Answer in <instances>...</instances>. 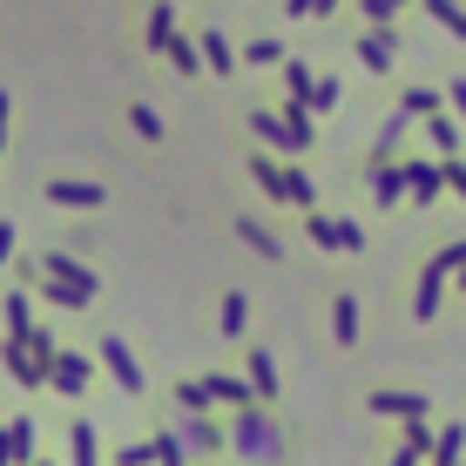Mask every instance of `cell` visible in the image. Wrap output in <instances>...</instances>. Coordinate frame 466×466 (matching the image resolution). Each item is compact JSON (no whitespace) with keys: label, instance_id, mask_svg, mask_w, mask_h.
Here are the masks:
<instances>
[{"label":"cell","instance_id":"9a60e30c","mask_svg":"<svg viewBox=\"0 0 466 466\" xmlns=\"http://www.w3.org/2000/svg\"><path fill=\"white\" fill-rule=\"evenodd\" d=\"M102 359H108V372H116V379L128 385V392H142V365L128 359V345H116V339H108V345H102Z\"/></svg>","mask_w":466,"mask_h":466},{"label":"cell","instance_id":"cb8c5ba5","mask_svg":"<svg viewBox=\"0 0 466 466\" xmlns=\"http://www.w3.org/2000/svg\"><path fill=\"white\" fill-rule=\"evenodd\" d=\"M203 47H210V68H230V61H237V55H230V41H223L217 27H210V35H203Z\"/></svg>","mask_w":466,"mask_h":466},{"label":"cell","instance_id":"5b68a950","mask_svg":"<svg viewBox=\"0 0 466 466\" xmlns=\"http://www.w3.org/2000/svg\"><path fill=\"white\" fill-rule=\"evenodd\" d=\"M399 183H406V203L412 210H440V197H446V183H440V163L432 156H399Z\"/></svg>","mask_w":466,"mask_h":466},{"label":"cell","instance_id":"7c38bea8","mask_svg":"<svg viewBox=\"0 0 466 466\" xmlns=\"http://www.w3.org/2000/svg\"><path fill=\"white\" fill-rule=\"evenodd\" d=\"M426 446H432V420H420V426L399 432L392 453H385V466H426Z\"/></svg>","mask_w":466,"mask_h":466},{"label":"cell","instance_id":"83f0119b","mask_svg":"<svg viewBox=\"0 0 466 466\" xmlns=\"http://www.w3.org/2000/svg\"><path fill=\"white\" fill-rule=\"evenodd\" d=\"M453 298H466V257L453 264Z\"/></svg>","mask_w":466,"mask_h":466},{"label":"cell","instance_id":"52a82bcc","mask_svg":"<svg viewBox=\"0 0 466 466\" xmlns=\"http://www.w3.org/2000/svg\"><path fill=\"white\" fill-rule=\"evenodd\" d=\"M420 142L432 149V163H453V156H466V128H460L453 116H432V122H420Z\"/></svg>","mask_w":466,"mask_h":466},{"label":"cell","instance_id":"f546056e","mask_svg":"<svg viewBox=\"0 0 466 466\" xmlns=\"http://www.w3.org/2000/svg\"><path fill=\"white\" fill-rule=\"evenodd\" d=\"M0 128H7V95H0Z\"/></svg>","mask_w":466,"mask_h":466},{"label":"cell","instance_id":"30bf717a","mask_svg":"<svg viewBox=\"0 0 466 466\" xmlns=\"http://www.w3.org/2000/svg\"><path fill=\"white\" fill-rule=\"evenodd\" d=\"M365 189H372V210H399V203H406L399 163H372V156H365Z\"/></svg>","mask_w":466,"mask_h":466},{"label":"cell","instance_id":"2e32d148","mask_svg":"<svg viewBox=\"0 0 466 466\" xmlns=\"http://www.w3.org/2000/svg\"><path fill=\"white\" fill-rule=\"evenodd\" d=\"M237 237H244V244H250L257 257H284V244H278V237H270L257 217H237Z\"/></svg>","mask_w":466,"mask_h":466},{"label":"cell","instance_id":"3957f363","mask_svg":"<svg viewBox=\"0 0 466 466\" xmlns=\"http://www.w3.org/2000/svg\"><path fill=\"white\" fill-rule=\"evenodd\" d=\"M250 176L264 183V197L298 203V217H311V210H318V183H311L304 169H284V163H270V156H250Z\"/></svg>","mask_w":466,"mask_h":466},{"label":"cell","instance_id":"d4e9b609","mask_svg":"<svg viewBox=\"0 0 466 466\" xmlns=\"http://www.w3.org/2000/svg\"><path fill=\"white\" fill-rule=\"evenodd\" d=\"M244 55H250V61H284V41H250Z\"/></svg>","mask_w":466,"mask_h":466},{"label":"cell","instance_id":"7402d4cb","mask_svg":"<svg viewBox=\"0 0 466 466\" xmlns=\"http://www.w3.org/2000/svg\"><path fill=\"white\" fill-rule=\"evenodd\" d=\"M440 95H446V116H453V122L466 128V75H453V82H446Z\"/></svg>","mask_w":466,"mask_h":466},{"label":"cell","instance_id":"ac0fdd59","mask_svg":"<svg viewBox=\"0 0 466 466\" xmlns=\"http://www.w3.org/2000/svg\"><path fill=\"white\" fill-rule=\"evenodd\" d=\"M250 128H257V136H264V142H278L284 156H298V136H291V128H284L278 116H250Z\"/></svg>","mask_w":466,"mask_h":466},{"label":"cell","instance_id":"7a4b0ae2","mask_svg":"<svg viewBox=\"0 0 466 466\" xmlns=\"http://www.w3.org/2000/svg\"><path fill=\"white\" fill-rule=\"evenodd\" d=\"M230 446L237 453H244L250 466H278L284 460V432H278V420H270V412H237V426H230Z\"/></svg>","mask_w":466,"mask_h":466},{"label":"cell","instance_id":"ffe728a7","mask_svg":"<svg viewBox=\"0 0 466 466\" xmlns=\"http://www.w3.org/2000/svg\"><path fill=\"white\" fill-rule=\"evenodd\" d=\"M426 21H432V27H446V35H460V41H466V7H446V0H432V7H426Z\"/></svg>","mask_w":466,"mask_h":466},{"label":"cell","instance_id":"e0dca14e","mask_svg":"<svg viewBox=\"0 0 466 466\" xmlns=\"http://www.w3.org/2000/svg\"><path fill=\"white\" fill-rule=\"evenodd\" d=\"M244 325H250V298L230 291V298H223V339H244Z\"/></svg>","mask_w":466,"mask_h":466},{"label":"cell","instance_id":"277c9868","mask_svg":"<svg viewBox=\"0 0 466 466\" xmlns=\"http://www.w3.org/2000/svg\"><path fill=\"white\" fill-rule=\"evenodd\" d=\"M365 412L399 420V426H420V420H432V399L420 385H365Z\"/></svg>","mask_w":466,"mask_h":466},{"label":"cell","instance_id":"6da1fadb","mask_svg":"<svg viewBox=\"0 0 466 466\" xmlns=\"http://www.w3.org/2000/svg\"><path fill=\"white\" fill-rule=\"evenodd\" d=\"M466 257V237H440L406 264V284H399V304H406L412 325H440L446 298H453V264Z\"/></svg>","mask_w":466,"mask_h":466},{"label":"cell","instance_id":"603a6c76","mask_svg":"<svg viewBox=\"0 0 466 466\" xmlns=\"http://www.w3.org/2000/svg\"><path fill=\"white\" fill-rule=\"evenodd\" d=\"M440 183L453 189V197L466 203V156H453V163H440Z\"/></svg>","mask_w":466,"mask_h":466},{"label":"cell","instance_id":"f1b7e54d","mask_svg":"<svg viewBox=\"0 0 466 466\" xmlns=\"http://www.w3.org/2000/svg\"><path fill=\"white\" fill-rule=\"evenodd\" d=\"M7 244H14V230H7V223H0V257H7Z\"/></svg>","mask_w":466,"mask_h":466},{"label":"cell","instance_id":"5bb4252c","mask_svg":"<svg viewBox=\"0 0 466 466\" xmlns=\"http://www.w3.org/2000/svg\"><path fill=\"white\" fill-rule=\"evenodd\" d=\"M392 47H399L392 35H365V41H359V61H365V68H372V75H392V61H399Z\"/></svg>","mask_w":466,"mask_h":466},{"label":"cell","instance_id":"4316f807","mask_svg":"<svg viewBox=\"0 0 466 466\" xmlns=\"http://www.w3.org/2000/svg\"><path fill=\"white\" fill-rule=\"evenodd\" d=\"M311 108H339V82H318L311 88Z\"/></svg>","mask_w":466,"mask_h":466},{"label":"cell","instance_id":"8fae6325","mask_svg":"<svg viewBox=\"0 0 466 466\" xmlns=\"http://www.w3.org/2000/svg\"><path fill=\"white\" fill-rule=\"evenodd\" d=\"M331 339H339L345 351L365 339V311H359V298H351V291H331Z\"/></svg>","mask_w":466,"mask_h":466},{"label":"cell","instance_id":"d6986e66","mask_svg":"<svg viewBox=\"0 0 466 466\" xmlns=\"http://www.w3.org/2000/svg\"><path fill=\"white\" fill-rule=\"evenodd\" d=\"M55 203H102V183H47Z\"/></svg>","mask_w":466,"mask_h":466},{"label":"cell","instance_id":"4dcf8cb0","mask_svg":"<svg viewBox=\"0 0 466 466\" xmlns=\"http://www.w3.org/2000/svg\"><path fill=\"white\" fill-rule=\"evenodd\" d=\"M460 466H466V460H460Z\"/></svg>","mask_w":466,"mask_h":466},{"label":"cell","instance_id":"9c48e42d","mask_svg":"<svg viewBox=\"0 0 466 466\" xmlns=\"http://www.w3.org/2000/svg\"><path fill=\"white\" fill-rule=\"evenodd\" d=\"M392 116H406L412 128H420V122H432V116H446V95L426 88V82H406V88H399V108H392Z\"/></svg>","mask_w":466,"mask_h":466},{"label":"cell","instance_id":"484cf974","mask_svg":"<svg viewBox=\"0 0 466 466\" xmlns=\"http://www.w3.org/2000/svg\"><path fill=\"white\" fill-rule=\"evenodd\" d=\"M128 122H136V136H163V122H156L149 108H128Z\"/></svg>","mask_w":466,"mask_h":466},{"label":"cell","instance_id":"8992f818","mask_svg":"<svg viewBox=\"0 0 466 466\" xmlns=\"http://www.w3.org/2000/svg\"><path fill=\"white\" fill-rule=\"evenodd\" d=\"M304 223V237H311L318 250H345V257H359L365 250V223H351V217H325V210H311V217H298Z\"/></svg>","mask_w":466,"mask_h":466},{"label":"cell","instance_id":"44dd1931","mask_svg":"<svg viewBox=\"0 0 466 466\" xmlns=\"http://www.w3.org/2000/svg\"><path fill=\"white\" fill-rule=\"evenodd\" d=\"M55 385L61 392H82L88 385V359H55Z\"/></svg>","mask_w":466,"mask_h":466},{"label":"cell","instance_id":"ba28073f","mask_svg":"<svg viewBox=\"0 0 466 466\" xmlns=\"http://www.w3.org/2000/svg\"><path fill=\"white\" fill-rule=\"evenodd\" d=\"M460 460H466V420H432L426 466H460Z\"/></svg>","mask_w":466,"mask_h":466},{"label":"cell","instance_id":"4fadbf2b","mask_svg":"<svg viewBox=\"0 0 466 466\" xmlns=\"http://www.w3.org/2000/svg\"><path fill=\"white\" fill-rule=\"evenodd\" d=\"M244 365H250V399H278V365H270V351H264V345H250V351H244Z\"/></svg>","mask_w":466,"mask_h":466}]
</instances>
